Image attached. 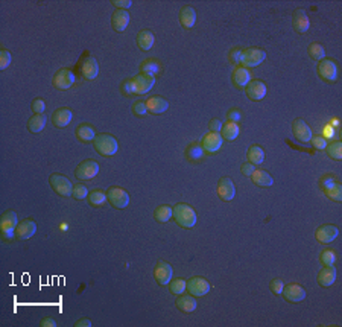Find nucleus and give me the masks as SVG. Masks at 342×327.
I'll use <instances>...</instances> for the list:
<instances>
[{
	"label": "nucleus",
	"instance_id": "55",
	"mask_svg": "<svg viewBox=\"0 0 342 327\" xmlns=\"http://www.w3.org/2000/svg\"><path fill=\"white\" fill-rule=\"evenodd\" d=\"M113 5L117 6L119 9H125L126 11L129 6H133V2H131V0H114Z\"/></svg>",
	"mask_w": 342,
	"mask_h": 327
},
{
	"label": "nucleus",
	"instance_id": "18",
	"mask_svg": "<svg viewBox=\"0 0 342 327\" xmlns=\"http://www.w3.org/2000/svg\"><path fill=\"white\" fill-rule=\"evenodd\" d=\"M37 232V224L35 221H32V219H25L22 222H19L17 228H15V238L17 239H30L32 236L35 235Z\"/></svg>",
	"mask_w": 342,
	"mask_h": 327
},
{
	"label": "nucleus",
	"instance_id": "46",
	"mask_svg": "<svg viewBox=\"0 0 342 327\" xmlns=\"http://www.w3.org/2000/svg\"><path fill=\"white\" fill-rule=\"evenodd\" d=\"M269 288H271V291H272L274 294H277V296H282V292H283V289H285V283H283L282 279H275V280H272V282L269 283Z\"/></svg>",
	"mask_w": 342,
	"mask_h": 327
},
{
	"label": "nucleus",
	"instance_id": "52",
	"mask_svg": "<svg viewBox=\"0 0 342 327\" xmlns=\"http://www.w3.org/2000/svg\"><path fill=\"white\" fill-rule=\"evenodd\" d=\"M122 91H123L126 96H131V94H134V84H133V79H128V81H125V83L122 84Z\"/></svg>",
	"mask_w": 342,
	"mask_h": 327
},
{
	"label": "nucleus",
	"instance_id": "54",
	"mask_svg": "<svg viewBox=\"0 0 342 327\" xmlns=\"http://www.w3.org/2000/svg\"><path fill=\"white\" fill-rule=\"evenodd\" d=\"M240 171H242V174L245 175V177H251L253 172L256 171V168H254V165H251V163L248 161V163H243L242 168H240Z\"/></svg>",
	"mask_w": 342,
	"mask_h": 327
},
{
	"label": "nucleus",
	"instance_id": "16",
	"mask_svg": "<svg viewBox=\"0 0 342 327\" xmlns=\"http://www.w3.org/2000/svg\"><path fill=\"white\" fill-rule=\"evenodd\" d=\"M218 195L222 201H233L236 196V186L230 178H221L218 183Z\"/></svg>",
	"mask_w": 342,
	"mask_h": 327
},
{
	"label": "nucleus",
	"instance_id": "56",
	"mask_svg": "<svg viewBox=\"0 0 342 327\" xmlns=\"http://www.w3.org/2000/svg\"><path fill=\"white\" fill-rule=\"evenodd\" d=\"M227 118H228V122H234L237 123L239 119H240V111L239 110H230L227 114Z\"/></svg>",
	"mask_w": 342,
	"mask_h": 327
},
{
	"label": "nucleus",
	"instance_id": "6",
	"mask_svg": "<svg viewBox=\"0 0 342 327\" xmlns=\"http://www.w3.org/2000/svg\"><path fill=\"white\" fill-rule=\"evenodd\" d=\"M107 198L111 203V206L116 207V208H125L129 204V195L122 187H111V189H108Z\"/></svg>",
	"mask_w": 342,
	"mask_h": 327
},
{
	"label": "nucleus",
	"instance_id": "3",
	"mask_svg": "<svg viewBox=\"0 0 342 327\" xmlns=\"http://www.w3.org/2000/svg\"><path fill=\"white\" fill-rule=\"evenodd\" d=\"M266 58V52L263 49L258 47H250L245 49L242 52V58H240V65L242 67H257L258 64H262Z\"/></svg>",
	"mask_w": 342,
	"mask_h": 327
},
{
	"label": "nucleus",
	"instance_id": "35",
	"mask_svg": "<svg viewBox=\"0 0 342 327\" xmlns=\"http://www.w3.org/2000/svg\"><path fill=\"white\" fill-rule=\"evenodd\" d=\"M87 200H88V203H90L91 206H94V207H101V206H104V204L108 201L107 193L102 192V190H93V192H90L88 196H87Z\"/></svg>",
	"mask_w": 342,
	"mask_h": 327
},
{
	"label": "nucleus",
	"instance_id": "29",
	"mask_svg": "<svg viewBox=\"0 0 342 327\" xmlns=\"http://www.w3.org/2000/svg\"><path fill=\"white\" fill-rule=\"evenodd\" d=\"M251 181L256 184V186H260V187H269L274 184V178L265 172V171H260V169H256L251 175Z\"/></svg>",
	"mask_w": 342,
	"mask_h": 327
},
{
	"label": "nucleus",
	"instance_id": "45",
	"mask_svg": "<svg viewBox=\"0 0 342 327\" xmlns=\"http://www.w3.org/2000/svg\"><path fill=\"white\" fill-rule=\"evenodd\" d=\"M11 61H12L11 52L6 51V49H2V51H0V69H2V70L8 69L9 64H11Z\"/></svg>",
	"mask_w": 342,
	"mask_h": 327
},
{
	"label": "nucleus",
	"instance_id": "40",
	"mask_svg": "<svg viewBox=\"0 0 342 327\" xmlns=\"http://www.w3.org/2000/svg\"><path fill=\"white\" fill-rule=\"evenodd\" d=\"M309 55H311V58L315 61H322L325 57V51L319 43H312L311 46H309Z\"/></svg>",
	"mask_w": 342,
	"mask_h": 327
},
{
	"label": "nucleus",
	"instance_id": "11",
	"mask_svg": "<svg viewBox=\"0 0 342 327\" xmlns=\"http://www.w3.org/2000/svg\"><path fill=\"white\" fill-rule=\"evenodd\" d=\"M318 75L327 81V83H335L338 78V67L332 59H322L318 64Z\"/></svg>",
	"mask_w": 342,
	"mask_h": 327
},
{
	"label": "nucleus",
	"instance_id": "25",
	"mask_svg": "<svg viewBox=\"0 0 342 327\" xmlns=\"http://www.w3.org/2000/svg\"><path fill=\"white\" fill-rule=\"evenodd\" d=\"M336 280V268L333 265L330 267H324L319 274H318V283L322 286V288H329L335 283Z\"/></svg>",
	"mask_w": 342,
	"mask_h": 327
},
{
	"label": "nucleus",
	"instance_id": "1",
	"mask_svg": "<svg viewBox=\"0 0 342 327\" xmlns=\"http://www.w3.org/2000/svg\"><path fill=\"white\" fill-rule=\"evenodd\" d=\"M172 216L176 221V224L183 228H192L197 225V211H195L190 206L187 204H176L172 208Z\"/></svg>",
	"mask_w": 342,
	"mask_h": 327
},
{
	"label": "nucleus",
	"instance_id": "57",
	"mask_svg": "<svg viewBox=\"0 0 342 327\" xmlns=\"http://www.w3.org/2000/svg\"><path fill=\"white\" fill-rule=\"evenodd\" d=\"M40 326H41V327H57L58 324L55 323L54 318H44V320H41Z\"/></svg>",
	"mask_w": 342,
	"mask_h": 327
},
{
	"label": "nucleus",
	"instance_id": "37",
	"mask_svg": "<svg viewBox=\"0 0 342 327\" xmlns=\"http://www.w3.org/2000/svg\"><path fill=\"white\" fill-rule=\"evenodd\" d=\"M204 155V149H202V146L198 145V143H192L187 146V149H186V157L192 161H197L200 160L201 157Z\"/></svg>",
	"mask_w": 342,
	"mask_h": 327
},
{
	"label": "nucleus",
	"instance_id": "24",
	"mask_svg": "<svg viewBox=\"0 0 342 327\" xmlns=\"http://www.w3.org/2000/svg\"><path fill=\"white\" fill-rule=\"evenodd\" d=\"M73 113L69 108H59L52 114V122L57 128H64L72 122Z\"/></svg>",
	"mask_w": 342,
	"mask_h": 327
},
{
	"label": "nucleus",
	"instance_id": "48",
	"mask_svg": "<svg viewBox=\"0 0 342 327\" xmlns=\"http://www.w3.org/2000/svg\"><path fill=\"white\" fill-rule=\"evenodd\" d=\"M335 183H336V181L333 179V177H332V175H324V177L319 179V187H321L322 190H325V189L332 187Z\"/></svg>",
	"mask_w": 342,
	"mask_h": 327
},
{
	"label": "nucleus",
	"instance_id": "32",
	"mask_svg": "<svg viewBox=\"0 0 342 327\" xmlns=\"http://www.w3.org/2000/svg\"><path fill=\"white\" fill-rule=\"evenodd\" d=\"M76 137H78V140L87 143V142H93L94 140L96 133H94V129L90 125L83 123V125H79L78 129H76Z\"/></svg>",
	"mask_w": 342,
	"mask_h": 327
},
{
	"label": "nucleus",
	"instance_id": "39",
	"mask_svg": "<svg viewBox=\"0 0 342 327\" xmlns=\"http://www.w3.org/2000/svg\"><path fill=\"white\" fill-rule=\"evenodd\" d=\"M325 149H327V154L333 158V160H342V143L335 140L332 142L330 145L325 146Z\"/></svg>",
	"mask_w": 342,
	"mask_h": 327
},
{
	"label": "nucleus",
	"instance_id": "28",
	"mask_svg": "<svg viewBox=\"0 0 342 327\" xmlns=\"http://www.w3.org/2000/svg\"><path fill=\"white\" fill-rule=\"evenodd\" d=\"M154 43H155V37H154V34H152L151 30L144 29V30L139 32V35H137V46L142 49V51H144V52L151 51Z\"/></svg>",
	"mask_w": 342,
	"mask_h": 327
},
{
	"label": "nucleus",
	"instance_id": "49",
	"mask_svg": "<svg viewBox=\"0 0 342 327\" xmlns=\"http://www.w3.org/2000/svg\"><path fill=\"white\" fill-rule=\"evenodd\" d=\"M32 110H34L35 114H43L46 110V104L43 99H34L32 101Z\"/></svg>",
	"mask_w": 342,
	"mask_h": 327
},
{
	"label": "nucleus",
	"instance_id": "30",
	"mask_svg": "<svg viewBox=\"0 0 342 327\" xmlns=\"http://www.w3.org/2000/svg\"><path fill=\"white\" fill-rule=\"evenodd\" d=\"M197 306H198V303L193 298V296H183L181 294V296L176 298V307L183 310V312L190 314V312H193V310H197Z\"/></svg>",
	"mask_w": 342,
	"mask_h": 327
},
{
	"label": "nucleus",
	"instance_id": "20",
	"mask_svg": "<svg viewBox=\"0 0 342 327\" xmlns=\"http://www.w3.org/2000/svg\"><path fill=\"white\" fill-rule=\"evenodd\" d=\"M81 73L86 79H94L99 73V64H97L96 58L93 57H87L84 58L83 64H81Z\"/></svg>",
	"mask_w": 342,
	"mask_h": 327
},
{
	"label": "nucleus",
	"instance_id": "7",
	"mask_svg": "<svg viewBox=\"0 0 342 327\" xmlns=\"http://www.w3.org/2000/svg\"><path fill=\"white\" fill-rule=\"evenodd\" d=\"M186 289L189 291V294H190V296H193V297H204L205 294L210 292L211 286H210V283L205 279H202V277H192V279L187 282V288Z\"/></svg>",
	"mask_w": 342,
	"mask_h": 327
},
{
	"label": "nucleus",
	"instance_id": "43",
	"mask_svg": "<svg viewBox=\"0 0 342 327\" xmlns=\"http://www.w3.org/2000/svg\"><path fill=\"white\" fill-rule=\"evenodd\" d=\"M72 196H73L75 200H86L87 196H88V189L84 184H76L73 187Z\"/></svg>",
	"mask_w": 342,
	"mask_h": 327
},
{
	"label": "nucleus",
	"instance_id": "2",
	"mask_svg": "<svg viewBox=\"0 0 342 327\" xmlns=\"http://www.w3.org/2000/svg\"><path fill=\"white\" fill-rule=\"evenodd\" d=\"M96 151L104 157H111L117 152L119 143L111 134H97L93 140Z\"/></svg>",
	"mask_w": 342,
	"mask_h": 327
},
{
	"label": "nucleus",
	"instance_id": "44",
	"mask_svg": "<svg viewBox=\"0 0 342 327\" xmlns=\"http://www.w3.org/2000/svg\"><path fill=\"white\" fill-rule=\"evenodd\" d=\"M319 260L322 262V265H324V267H330V265H333V264H335L336 256H335V253H333V251L325 250V251H322V253H321Z\"/></svg>",
	"mask_w": 342,
	"mask_h": 327
},
{
	"label": "nucleus",
	"instance_id": "8",
	"mask_svg": "<svg viewBox=\"0 0 342 327\" xmlns=\"http://www.w3.org/2000/svg\"><path fill=\"white\" fill-rule=\"evenodd\" d=\"M133 84H134V93L137 94H144L152 90V87L155 86V76L152 75H146V73H140L137 76L133 78Z\"/></svg>",
	"mask_w": 342,
	"mask_h": 327
},
{
	"label": "nucleus",
	"instance_id": "12",
	"mask_svg": "<svg viewBox=\"0 0 342 327\" xmlns=\"http://www.w3.org/2000/svg\"><path fill=\"white\" fill-rule=\"evenodd\" d=\"M292 133H294V137H295L298 142H303V143L311 142V139L314 137V136H312L311 126H309V125H307L304 120H301V119H295L294 122H292Z\"/></svg>",
	"mask_w": 342,
	"mask_h": 327
},
{
	"label": "nucleus",
	"instance_id": "33",
	"mask_svg": "<svg viewBox=\"0 0 342 327\" xmlns=\"http://www.w3.org/2000/svg\"><path fill=\"white\" fill-rule=\"evenodd\" d=\"M247 155H248V160H250L251 165H262L263 160H265V151L257 145L251 146Z\"/></svg>",
	"mask_w": 342,
	"mask_h": 327
},
{
	"label": "nucleus",
	"instance_id": "13",
	"mask_svg": "<svg viewBox=\"0 0 342 327\" xmlns=\"http://www.w3.org/2000/svg\"><path fill=\"white\" fill-rule=\"evenodd\" d=\"M54 86L58 89V90H67L70 89L73 84H75V75L72 70L69 69H61L58 70V73L54 76Z\"/></svg>",
	"mask_w": 342,
	"mask_h": 327
},
{
	"label": "nucleus",
	"instance_id": "31",
	"mask_svg": "<svg viewBox=\"0 0 342 327\" xmlns=\"http://www.w3.org/2000/svg\"><path fill=\"white\" fill-rule=\"evenodd\" d=\"M46 123H47V118L44 116V114H35V116H32L29 119L28 129L30 131V133L38 134V133H41V131L46 128Z\"/></svg>",
	"mask_w": 342,
	"mask_h": 327
},
{
	"label": "nucleus",
	"instance_id": "4",
	"mask_svg": "<svg viewBox=\"0 0 342 327\" xmlns=\"http://www.w3.org/2000/svg\"><path fill=\"white\" fill-rule=\"evenodd\" d=\"M17 225L19 221L15 211H6V213H3V216L0 218V233H2V238L6 240L15 238V228H17Z\"/></svg>",
	"mask_w": 342,
	"mask_h": 327
},
{
	"label": "nucleus",
	"instance_id": "9",
	"mask_svg": "<svg viewBox=\"0 0 342 327\" xmlns=\"http://www.w3.org/2000/svg\"><path fill=\"white\" fill-rule=\"evenodd\" d=\"M99 172V163L94 160H84L81 165L76 168V177L79 179H91Z\"/></svg>",
	"mask_w": 342,
	"mask_h": 327
},
{
	"label": "nucleus",
	"instance_id": "41",
	"mask_svg": "<svg viewBox=\"0 0 342 327\" xmlns=\"http://www.w3.org/2000/svg\"><path fill=\"white\" fill-rule=\"evenodd\" d=\"M324 193L327 195L330 200H333V201H336V203L342 201V186L338 184V183H335V184H333L332 187H329V189H325Z\"/></svg>",
	"mask_w": 342,
	"mask_h": 327
},
{
	"label": "nucleus",
	"instance_id": "23",
	"mask_svg": "<svg viewBox=\"0 0 342 327\" xmlns=\"http://www.w3.org/2000/svg\"><path fill=\"white\" fill-rule=\"evenodd\" d=\"M233 83L239 89H247V86L251 83V75H250L248 69L242 67V65H237V67L233 70Z\"/></svg>",
	"mask_w": 342,
	"mask_h": 327
},
{
	"label": "nucleus",
	"instance_id": "17",
	"mask_svg": "<svg viewBox=\"0 0 342 327\" xmlns=\"http://www.w3.org/2000/svg\"><path fill=\"white\" fill-rule=\"evenodd\" d=\"M282 294H283L285 300L289 303H300L306 298V291L297 283H290V285L285 286Z\"/></svg>",
	"mask_w": 342,
	"mask_h": 327
},
{
	"label": "nucleus",
	"instance_id": "22",
	"mask_svg": "<svg viewBox=\"0 0 342 327\" xmlns=\"http://www.w3.org/2000/svg\"><path fill=\"white\" fill-rule=\"evenodd\" d=\"M129 23V14L125 9H117L111 17V26L116 32H123Z\"/></svg>",
	"mask_w": 342,
	"mask_h": 327
},
{
	"label": "nucleus",
	"instance_id": "14",
	"mask_svg": "<svg viewBox=\"0 0 342 327\" xmlns=\"http://www.w3.org/2000/svg\"><path fill=\"white\" fill-rule=\"evenodd\" d=\"M172 274H173V269H172V267L168 264V262H158L155 269H154V275H155L157 283L163 285V286L171 283Z\"/></svg>",
	"mask_w": 342,
	"mask_h": 327
},
{
	"label": "nucleus",
	"instance_id": "50",
	"mask_svg": "<svg viewBox=\"0 0 342 327\" xmlns=\"http://www.w3.org/2000/svg\"><path fill=\"white\" fill-rule=\"evenodd\" d=\"M133 111H134L136 116H144V114L148 113V108H146L144 102H136L133 105Z\"/></svg>",
	"mask_w": 342,
	"mask_h": 327
},
{
	"label": "nucleus",
	"instance_id": "19",
	"mask_svg": "<svg viewBox=\"0 0 342 327\" xmlns=\"http://www.w3.org/2000/svg\"><path fill=\"white\" fill-rule=\"evenodd\" d=\"M292 26L300 34H306L309 28H311V20H309V15L306 14V11L297 9L294 12V15H292Z\"/></svg>",
	"mask_w": 342,
	"mask_h": 327
},
{
	"label": "nucleus",
	"instance_id": "58",
	"mask_svg": "<svg viewBox=\"0 0 342 327\" xmlns=\"http://www.w3.org/2000/svg\"><path fill=\"white\" fill-rule=\"evenodd\" d=\"M75 327H91V321L90 320H79L78 323H75Z\"/></svg>",
	"mask_w": 342,
	"mask_h": 327
},
{
	"label": "nucleus",
	"instance_id": "15",
	"mask_svg": "<svg viewBox=\"0 0 342 327\" xmlns=\"http://www.w3.org/2000/svg\"><path fill=\"white\" fill-rule=\"evenodd\" d=\"M338 235H339L338 227L332 225V224H324V225L318 227L316 232H315V236H316V239L321 243H330V242H333L338 238Z\"/></svg>",
	"mask_w": 342,
	"mask_h": 327
},
{
	"label": "nucleus",
	"instance_id": "42",
	"mask_svg": "<svg viewBox=\"0 0 342 327\" xmlns=\"http://www.w3.org/2000/svg\"><path fill=\"white\" fill-rule=\"evenodd\" d=\"M171 292L172 294H175V296H181V294L186 291V288H187V282L186 280H183V279H173L172 282H171Z\"/></svg>",
	"mask_w": 342,
	"mask_h": 327
},
{
	"label": "nucleus",
	"instance_id": "21",
	"mask_svg": "<svg viewBox=\"0 0 342 327\" xmlns=\"http://www.w3.org/2000/svg\"><path fill=\"white\" fill-rule=\"evenodd\" d=\"M245 91H247L250 99L260 101L266 96V86L262 83V81H251V83L247 86Z\"/></svg>",
	"mask_w": 342,
	"mask_h": 327
},
{
	"label": "nucleus",
	"instance_id": "27",
	"mask_svg": "<svg viewBox=\"0 0 342 327\" xmlns=\"http://www.w3.org/2000/svg\"><path fill=\"white\" fill-rule=\"evenodd\" d=\"M197 22V11L192 6H184L180 11V23L184 29H192Z\"/></svg>",
	"mask_w": 342,
	"mask_h": 327
},
{
	"label": "nucleus",
	"instance_id": "36",
	"mask_svg": "<svg viewBox=\"0 0 342 327\" xmlns=\"http://www.w3.org/2000/svg\"><path fill=\"white\" fill-rule=\"evenodd\" d=\"M154 216L158 222H168L172 218V207L171 206H160L155 208Z\"/></svg>",
	"mask_w": 342,
	"mask_h": 327
},
{
	"label": "nucleus",
	"instance_id": "26",
	"mask_svg": "<svg viewBox=\"0 0 342 327\" xmlns=\"http://www.w3.org/2000/svg\"><path fill=\"white\" fill-rule=\"evenodd\" d=\"M144 104H146L148 111L152 113V114H161V113H165L169 108V102L166 99H163V97H160V96L151 97V99H148V102H144Z\"/></svg>",
	"mask_w": 342,
	"mask_h": 327
},
{
	"label": "nucleus",
	"instance_id": "47",
	"mask_svg": "<svg viewBox=\"0 0 342 327\" xmlns=\"http://www.w3.org/2000/svg\"><path fill=\"white\" fill-rule=\"evenodd\" d=\"M311 143H312V146L315 149H325V146H327V140H325L324 137H321V136L312 137Z\"/></svg>",
	"mask_w": 342,
	"mask_h": 327
},
{
	"label": "nucleus",
	"instance_id": "5",
	"mask_svg": "<svg viewBox=\"0 0 342 327\" xmlns=\"http://www.w3.org/2000/svg\"><path fill=\"white\" fill-rule=\"evenodd\" d=\"M49 183H51L54 190L61 196H70L73 192V186L69 181V178H66L61 174H52L51 178H49Z\"/></svg>",
	"mask_w": 342,
	"mask_h": 327
},
{
	"label": "nucleus",
	"instance_id": "53",
	"mask_svg": "<svg viewBox=\"0 0 342 327\" xmlns=\"http://www.w3.org/2000/svg\"><path fill=\"white\" fill-rule=\"evenodd\" d=\"M222 122L219 120V119H211L210 120V123H208V128H210V131H213V133H221L222 131Z\"/></svg>",
	"mask_w": 342,
	"mask_h": 327
},
{
	"label": "nucleus",
	"instance_id": "38",
	"mask_svg": "<svg viewBox=\"0 0 342 327\" xmlns=\"http://www.w3.org/2000/svg\"><path fill=\"white\" fill-rule=\"evenodd\" d=\"M140 69H142V73H146V75H155V73H158L160 72V64L155 61V59H146V61H143L142 62V65H140Z\"/></svg>",
	"mask_w": 342,
	"mask_h": 327
},
{
	"label": "nucleus",
	"instance_id": "51",
	"mask_svg": "<svg viewBox=\"0 0 342 327\" xmlns=\"http://www.w3.org/2000/svg\"><path fill=\"white\" fill-rule=\"evenodd\" d=\"M242 49L240 47H234L233 51L230 52V59L233 64H240V58H242Z\"/></svg>",
	"mask_w": 342,
	"mask_h": 327
},
{
	"label": "nucleus",
	"instance_id": "34",
	"mask_svg": "<svg viewBox=\"0 0 342 327\" xmlns=\"http://www.w3.org/2000/svg\"><path fill=\"white\" fill-rule=\"evenodd\" d=\"M221 136L224 140H230L233 142L237 136H239V125L234 123V122H228L227 125L222 126V131H221Z\"/></svg>",
	"mask_w": 342,
	"mask_h": 327
},
{
	"label": "nucleus",
	"instance_id": "10",
	"mask_svg": "<svg viewBox=\"0 0 342 327\" xmlns=\"http://www.w3.org/2000/svg\"><path fill=\"white\" fill-rule=\"evenodd\" d=\"M224 143V139L219 133H213V131H210L208 134L204 136L202 142H201V146L204 152H208V154H215L221 149V146Z\"/></svg>",
	"mask_w": 342,
	"mask_h": 327
}]
</instances>
